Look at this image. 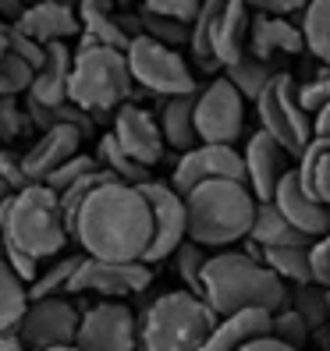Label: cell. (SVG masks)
Segmentation results:
<instances>
[{
    "label": "cell",
    "instance_id": "obj_1",
    "mask_svg": "<svg viewBox=\"0 0 330 351\" xmlns=\"http://www.w3.org/2000/svg\"><path fill=\"white\" fill-rule=\"evenodd\" d=\"M71 241H78L82 256L110 259V263H146L153 241L150 202L135 184L107 181L82 202L71 223Z\"/></svg>",
    "mask_w": 330,
    "mask_h": 351
},
{
    "label": "cell",
    "instance_id": "obj_2",
    "mask_svg": "<svg viewBox=\"0 0 330 351\" xmlns=\"http://www.w3.org/2000/svg\"><path fill=\"white\" fill-rule=\"evenodd\" d=\"M202 302L213 308L217 316L245 313V308H259V313H281L292 302L287 284L266 266L263 259L249 252L224 249L213 252L202 274Z\"/></svg>",
    "mask_w": 330,
    "mask_h": 351
},
{
    "label": "cell",
    "instance_id": "obj_3",
    "mask_svg": "<svg viewBox=\"0 0 330 351\" xmlns=\"http://www.w3.org/2000/svg\"><path fill=\"white\" fill-rule=\"evenodd\" d=\"M256 210H259V199L245 181H206L185 195L189 241L202 245L206 252L231 249L235 241L249 238Z\"/></svg>",
    "mask_w": 330,
    "mask_h": 351
},
{
    "label": "cell",
    "instance_id": "obj_4",
    "mask_svg": "<svg viewBox=\"0 0 330 351\" xmlns=\"http://www.w3.org/2000/svg\"><path fill=\"white\" fill-rule=\"evenodd\" d=\"M0 234H4L11 249L25 252L39 263L64 256L68 241H71L57 192L47 189V184H29V189L14 192L4 220H0Z\"/></svg>",
    "mask_w": 330,
    "mask_h": 351
},
{
    "label": "cell",
    "instance_id": "obj_5",
    "mask_svg": "<svg viewBox=\"0 0 330 351\" xmlns=\"http://www.w3.org/2000/svg\"><path fill=\"white\" fill-rule=\"evenodd\" d=\"M217 326V313L192 291H167L146 305L139 319L142 351H202Z\"/></svg>",
    "mask_w": 330,
    "mask_h": 351
},
{
    "label": "cell",
    "instance_id": "obj_6",
    "mask_svg": "<svg viewBox=\"0 0 330 351\" xmlns=\"http://www.w3.org/2000/svg\"><path fill=\"white\" fill-rule=\"evenodd\" d=\"M132 71L128 57L110 47H96L78 39V50L71 60V82H68V103H75L78 110L93 114H110L117 107H125L132 96Z\"/></svg>",
    "mask_w": 330,
    "mask_h": 351
},
{
    "label": "cell",
    "instance_id": "obj_7",
    "mask_svg": "<svg viewBox=\"0 0 330 351\" xmlns=\"http://www.w3.org/2000/svg\"><path fill=\"white\" fill-rule=\"evenodd\" d=\"M256 114H259L263 132L274 135L295 160L309 149V142L316 138L313 114L298 103V82L287 71H277L274 82L263 89V96L256 99Z\"/></svg>",
    "mask_w": 330,
    "mask_h": 351
},
{
    "label": "cell",
    "instance_id": "obj_8",
    "mask_svg": "<svg viewBox=\"0 0 330 351\" xmlns=\"http://www.w3.org/2000/svg\"><path fill=\"white\" fill-rule=\"evenodd\" d=\"M125 57H128L132 82H135V86H142L146 93L160 96V99L199 93L189 60H185L174 47H163V43H156V39L139 32V36H132Z\"/></svg>",
    "mask_w": 330,
    "mask_h": 351
},
{
    "label": "cell",
    "instance_id": "obj_9",
    "mask_svg": "<svg viewBox=\"0 0 330 351\" xmlns=\"http://www.w3.org/2000/svg\"><path fill=\"white\" fill-rule=\"evenodd\" d=\"M245 132V99L228 78H213L196 93V135L206 146H235Z\"/></svg>",
    "mask_w": 330,
    "mask_h": 351
},
{
    "label": "cell",
    "instance_id": "obj_10",
    "mask_svg": "<svg viewBox=\"0 0 330 351\" xmlns=\"http://www.w3.org/2000/svg\"><path fill=\"white\" fill-rule=\"evenodd\" d=\"M153 284V266L150 263H110V259H89L82 256L78 270L71 277L68 295H99L103 302H121V298H132L142 295L146 287Z\"/></svg>",
    "mask_w": 330,
    "mask_h": 351
},
{
    "label": "cell",
    "instance_id": "obj_11",
    "mask_svg": "<svg viewBox=\"0 0 330 351\" xmlns=\"http://www.w3.org/2000/svg\"><path fill=\"white\" fill-rule=\"evenodd\" d=\"M78 351H139V319L125 302H96L82 308Z\"/></svg>",
    "mask_w": 330,
    "mask_h": 351
},
{
    "label": "cell",
    "instance_id": "obj_12",
    "mask_svg": "<svg viewBox=\"0 0 330 351\" xmlns=\"http://www.w3.org/2000/svg\"><path fill=\"white\" fill-rule=\"evenodd\" d=\"M78 319H82V308L71 305L68 295L64 298H39V302H29L22 323L14 326V337L22 341L29 351L75 344Z\"/></svg>",
    "mask_w": 330,
    "mask_h": 351
},
{
    "label": "cell",
    "instance_id": "obj_13",
    "mask_svg": "<svg viewBox=\"0 0 330 351\" xmlns=\"http://www.w3.org/2000/svg\"><path fill=\"white\" fill-rule=\"evenodd\" d=\"M139 189L153 213V241L146 252V263L153 266V263L171 259L189 241V213H185V199L171 189V181H146Z\"/></svg>",
    "mask_w": 330,
    "mask_h": 351
},
{
    "label": "cell",
    "instance_id": "obj_14",
    "mask_svg": "<svg viewBox=\"0 0 330 351\" xmlns=\"http://www.w3.org/2000/svg\"><path fill=\"white\" fill-rule=\"evenodd\" d=\"M206 181H245V160L235 146H206L199 142L196 149L181 153L171 171V189L185 199L192 189Z\"/></svg>",
    "mask_w": 330,
    "mask_h": 351
},
{
    "label": "cell",
    "instance_id": "obj_15",
    "mask_svg": "<svg viewBox=\"0 0 330 351\" xmlns=\"http://www.w3.org/2000/svg\"><path fill=\"white\" fill-rule=\"evenodd\" d=\"M245 184L252 189V195L259 202H274V192H277V184L292 174V153H287L281 142L274 135H266L263 128L249 135V142H245Z\"/></svg>",
    "mask_w": 330,
    "mask_h": 351
},
{
    "label": "cell",
    "instance_id": "obj_16",
    "mask_svg": "<svg viewBox=\"0 0 330 351\" xmlns=\"http://www.w3.org/2000/svg\"><path fill=\"white\" fill-rule=\"evenodd\" d=\"M110 135L117 138V146L125 149L135 163L142 167H156L167 153V142H163V132L156 125V114H150L139 103H125V107L114 110V128Z\"/></svg>",
    "mask_w": 330,
    "mask_h": 351
},
{
    "label": "cell",
    "instance_id": "obj_17",
    "mask_svg": "<svg viewBox=\"0 0 330 351\" xmlns=\"http://www.w3.org/2000/svg\"><path fill=\"white\" fill-rule=\"evenodd\" d=\"M82 142H86V132L75 128V125H54V128H47L29 146V153L22 156V167H25L29 181L43 184L60 167V163H68L71 156L82 153Z\"/></svg>",
    "mask_w": 330,
    "mask_h": 351
},
{
    "label": "cell",
    "instance_id": "obj_18",
    "mask_svg": "<svg viewBox=\"0 0 330 351\" xmlns=\"http://www.w3.org/2000/svg\"><path fill=\"white\" fill-rule=\"evenodd\" d=\"M18 32H25L36 43H64L71 36H82L78 11L71 0H43V4H29L22 18L14 22Z\"/></svg>",
    "mask_w": 330,
    "mask_h": 351
},
{
    "label": "cell",
    "instance_id": "obj_19",
    "mask_svg": "<svg viewBox=\"0 0 330 351\" xmlns=\"http://www.w3.org/2000/svg\"><path fill=\"white\" fill-rule=\"evenodd\" d=\"M274 206L292 220V227H298V231L305 238H323L330 234V206H323L320 199H313L305 189H302V181L298 174L292 171L281 184H277V192H274Z\"/></svg>",
    "mask_w": 330,
    "mask_h": 351
},
{
    "label": "cell",
    "instance_id": "obj_20",
    "mask_svg": "<svg viewBox=\"0 0 330 351\" xmlns=\"http://www.w3.org/2000/svg\"><path fill=\"white\" fill-rule=\"evenodd\" d=\"M252 8L245 0H224L213 22V57L220 68H231L235 60L249 53V32H252Z\"/></svg>",
    "mask_w": 330,
    "mask_h": 351
},
{
    "label": "cell",
    "instance_id": "obj_21",
    "mask_svg": "<svg viewBox=\"0 0 330 351\" xmlns=\"http://www.w3.org/2000/svg\"><path fill=\"white\" fill-rule=\"evenodd\" d=\"M302 50H305V39L295 22L277 14H252L249 53H256L259 60H274V57H298Z\"/></svg>",
    "mask_w": 330,
    "mask_h": 351
},
{
    "label": "cell",
    "instance_id": "obj_22",
    "mask_svg": "<svg viewBox=\"0 0 330 351\" xmlns=\"http://www.w3.org/2000/svg\"><path fill=\"white\" fill-rule=\"evenodd\" d=\"M71 60H75V50H68V43H47V60L32 75V86L25 96L32 103H39V107H60V103H68Z\"/></svg>",
    "mask_w": 330,
    "mask_h": 351
},
{
    "label": "cell",
    "instance_id": "obj_23",
    "mask_svg": "<svg viewBox=\"0 0 330 351\" xmlns=\"http://www.w3.org/2000/svg\"><path fill=\"white\" fill-rule=\"evenodd\" d=\"M270 313L259 308H245V313H231V316H217L213 334L206 337L202 351H241L245 344H252L259 337H270Z\"/></svg>",
    "mask_w": 330,
    "mask_h": 351
},
{
    "label": "cell",
    "instance_id": "obj_24",
    "mask_svg": "<svg viewBox=\"0 0 330 351\" xmlns=\"http://www.w3.org/2000/svg\"><path fill=\"white\" fill-rule=\"evenodd\" d=\"M75 11H78V25H82V36H78V39L96 43V47L121 50V53L128 50L132 36H128L125 22L114 14V8L107 4V0H78Z\"/></svg>",
    "mask_w": 330,
    "mask_h": 351
},
{
    "label": "cell",
    "instance_id": "obj_25",
    "mask_svg": "<svg viewBox=\"0 0 330 351\" xmlns=\"http://www.w3.org/2000/svg\"><path fill=\"white\" fill-rule=\"evenodd\" d=\"M156 125L163 132V142L167 149L178 153H189L199 146V135H196V93L192 96H171L160 103V114H156Z\"/></svg>",
    "mask_w": 330,
    "mask_h": 351
},
{
    "label": "cell",
    "instance_id": "obj_26",
    "mask_svg": "<svg viewBox=\"0 0 330 351\" xmlns=\"http://www.w3.org/2000/svg\"><path fill=\"white\" fill-rule=\"evenodd\" d=\"M245 241L259 245V252L266 249H287V245H313V238H305L298 227H292V220H287L274 202H259L256 210V223Z\"/></svg>",
    "mask_w": 330,
    "mask_h": 351
},
{
    "label": "cell",
    "instance_id": "obj_27",
    "mask_svg": "<svg viewBox=\"0 0 330 351\" xmlns=\"http://www.w3.org/2000/svg\"><path fill=\"white\" fill-rule=\"evenodd\" d=\"M295 174L302 181V189L320 199L323 206H330V138H313L309 149L298 156Z\"/></svg>",
    "mask_w": 330,
    "mask_h": 351
},
{
    "label": "cell",
    "instance_id": "obj_28",
    "mask_svg": "<svg viewBox=\"0 0 330 351\" xmlns=\"http://www.w3.org/2000/svg\"><path fill=\"white\" fill-rule=\"evenodd\" d=\"M82 263V252L75 256H57V259H47L39 277L29 284V302H39V298H64L68 287H71V277Z\"/></svg>",
    "mask_w": 330,
    "mask_h": 351
},
{
    "label": "cell",
    "instance_id": "obj_29",
    "mask_svg": "<svg viewBox=\"0 0 330 351\" xmlns=\"http://www.w3.org/2000/svg\"><path fill=\"white\" fill-rule=\"evenodd\" d=\"M96 163H99V167L107 171L114 181H121V184H135V189H139V184L153 181V178H150V167L135 163L125 149L117 146V138H114L110 132L99 138V146H96Z\"/></svg>",
    "mask_w": 330,
    "mask_h": 351
},
{
    "label": "cell",
    "instance_id": "obj_30",
    "mask_svg": "<svg viewBox=\"0 0 330 351\" xmlns=\"http://www.w3.org/2000/svg\"><path fill=\"white\" fill-rule=\"evenodd\" d=\"M298 29H302V39H305V50L313 53L320 64L330 68V0H309Z\"/></svg>",
    "mask_w": 330,
    "mask_h": 351
},
{
    "label": "cell",
    "instance_id": "obj_31",
    "mask_svg": "<svg viewBox=\"0 0 330 351\" xmlns=\"http://www.w3.org/2000/svg\"><path fill=\"white\" fill-rule=\"evenodd\" d=\"M25 308H29V287L14 277V270L0 256V337L14 334V326L22 323Z\"/></svg>",
    "mask_w": 330,
    "mask_h": 351
},
{
    "label": "cell",
    "instance_id": "obj_32",
    "mask_svg": "<svg viewBox=\"0 0 330 351\" xmlns=\"http://www.w3.org/2000/svg\"><path fill=\"white\" fill-rule=\"evenodd\" d=\"M274 68H270V60H259L256 53H245L241 60H235L231 68H224V78L231 82V86L241 93V99H259L263 89L274 82Z\"/></svg>",
    "mask_w": 330,
    "mask_h": 351
},
{
    "label": "cell",
    "instance_id": "obj_33",
    "mask_svg": "<svg viewBox=\"0 0 330 351\" xmlns=\"http://www.w3.org/2000/svg\"><path fill=\"white\" fill-rule=\"evenodd\" d=\"M224 0H202V8L196 14V22L189 29V53L202 71H213L220 68L217 57H213V22H217V11H220Z\"/></svg>",
    "mask_w": 330,
    "mask_h": 351
},
{
    "label": "cell",
    "instance_id": "obj_34",
    "mask_svg": "<svg viewBox=\"0 0 330 351\" xmlns=\"http://www.w3.org/2000/svg\"><path fill=\"white\" fill-rule=\"evenodd\" d=\"M263 263L284 280V284H313V270H309V245H287V249H266Z\"/></svg>",
    "mask_w": 330,
    "mask_h": 351
},
{
    "label": "cell",
    "instance_id": "obj_35",
    "mask_svg": "<svg viewBox=\"0 0 330 351\" xmlns=\"http://www.w3.org/2000/svg\"><path fill=\"white\" fill-rule=\"evenodd\" d=\"M295 313L305 319L309 330H327V319H330V287H320V284H298L292 302Z\"/></svg>",
    "mask_w": 330,
    "mask_h": 351
},
{
    "label": "cell",
    "instance_id": "obj_36",
    "mask_svg": "<svg viewBox=\"0 0 330 351\" xmlns=\"http://www.w3.org/2000/svg\"><path fill=\"white\" fill-rule=\"evenodd\" d=\"M171 259L178 266V277L185 284V291H192V295L202 298V274H206V263H210L206 249H202V245H196V241H185Z\"/></svg>",
    "mask_w": 330,
    "mask_h": 351
},
{
    "label": "cell",
    "instance_id": "obj_37",
    "mask_svg": "<svg viewBox=\"0 0 330 351\" xmlns=\"http://www.w3.org/2000/svg\"><path fill=\"white\" fill-rule=\"evenodd\" d=\"M189 29H192L189 22H174V18H160V14H150V11L139 14V32L156 39L163 47H174V50L181 43H189Z\"/></svg>",
    "mask_w": 330,
    "mask_h": 351
},
{
    "label": "cell",
    "instance_id": "obj_38",
    "mask_svg": "<svg viewBox=\"0 0 330 351\" xmlns=\"http://www.w3.org/2000/svg\"><path fill=\"white\" fill-rule=\"evenodd\" d=\"M270 337H277L281 344H287V348L302 351V348L309 344V337H313V330H309V326H305V319L295 313L292 305H287V308H281V313H274Z\"/></svg>",
    "mask_w": 330,
    "mask_h": 351
},
{
    "label": "cell",
    "instance_id": "obj_39",
    "mask_svg": "<svg viewBox=\"0 0 330 351\" xmlns=\"http://www.w3.org/2000/svg\"><path fill=\"white\" fill-rule=\"evenodd\" d=\"M32 128L22 96H0V142H14Z\"/></svg>",
    "mask_w": 330,
    "mask_h": 351
},
{
    "label": "cell",
    "instance_id": "obj_40",
    "mask_svg": "<svg viewBox=\"0 0 330 351\" xmlns=\"http://www.w3.org/2000/svg\"><path fill=\"white\" fill-rule=\"evenodd\" d=\"M93 171H99V163H96V156H89V153H78V156H71L68 163H60V167L43 181L47 189H54L57 195L64 192V189H71L75 181H82V178H89Z\"/></svg>",
    "mask_w": 330,
    "mask_h": 351
},
{
    "label": "cell",
    "instance_id": "obj_41",
    "mask_svg": "<svg viewBox=\"0 0 330 351\" xmlns=\"http://www.w3.org/2000/svg\"><path fill=\"white\" fill-rule=\"evenodd\" d=\"M32 68L25 64L22 57L8 53L4 60H0V96H25L29 86H32Z\"/></svg>",
    "mask_w": 330,
    "mask_h": 351
},
{
    "label": "cell",
    "instance_id": "obj_42",
    "mask_svg": "<svg viewBox=\"0 0 330 351\" xmlns=\"http://www.w3.org/2000/svg\"><path fill=\"white\" fill-rule=\"evenodd\" d=\"M298 103H302L309 114H320L327 103H330V68L327 64L309 82H302V86H298Z\"/></svg>",
    "mask_w": 330,
    "mask_h": 351
},
{
    "label": "cell",
    "instance_id": "obj_43",
    "mask_svg": "<svg viewBox=\"0 0 330 351\" xmlns=\"http://www.w3.org/2000/svg\"><path fill=\"white\" fill-rule=\"evenodd\" d=\"M142 11L160 14V18H174V22H196V14L202 8V0H139Z\"/></svg>",
    "mask_w": 330,
    "mask_h": 351
},
{
    "label": "cell",
    "instance_id": "obj_44",
    "mask_svg": "<svg viewBox=\"0 0 330 351\" xmlns=\"http://www.w3.org/2000/svg\"><path fill=\"white\" fill-rule=\"evenodd\" d=\"M11 53L22 57L32 71H39V68H43V60H47V47L36 43V39H29L25 32H18L14 25H11Z\"/></svg>",
    "mask_w": 330,
    "mask_h": 351
},
{
    "label": "cell",
    "instance_id": "obj_45",
    "mask_svg": "<svg viewBox=\"0 0 330 351\" xmlns=\"http://www.w3.org/2000/svg\"><path fill=\"white\" fill-rule=\"evenodd\" d=\"M309 270H313V284L330 287V234L309 245Z\"/></svg>",
    "mask_w": 330,
    "mask_h": 351
},
{
    "label": "cell",
    "instance_id": "obj_46",
    "mask_svg": "<svg viewBox=\"0 0 330 351\" xmlns=\"http://www.w3.org/2000/svg\"><path fill=\"white\" fill-rule=\"evenodd\" d=\"M0 256H4V263L11 266V270H14V277L22 280L25 287H29V284L39 277V270H43V263H39V259H32V256H25V252L11 249L8 241H4V249H0Z\"/></svg>",
    "mask_w": 330,
    "mask_h": 351
},
{
    "label": "cell",
    "instance_id": "obj_47",
    "mask_svg": "<svg viewBox=\"0 0 330 351\" xmlns=\"http://www.w3.org/2000/svg\"><path fill=\"white\" fill-rule=\"evenodd\" d=\"M0 178H4L14 192H22V189H29V174H25V167H22V156H14V153H8V149H0Z\"/></svg>",
    "mask_w": 330,
    "mask_h": 351
},
{
    "label": "cell",
    "instance_id": "obj_48",
    "mask_svg": "<svg viewBox=\"0 0 330 351\" xmlns=\"http://www.w3.org/2000/svg\"><path fill=\"white\" fill-rule=\"evenodd\" d=\"M256 14H277V18H287L295 11H305L309 0H245Z\"/></svg>",
    "mask_w": 330,
    "mask_h": 351
},
{
    "label": "cell",
    "instance_id": "obj_49",
    "mask_svg": "<svg viewBox=\"0 0 330 351\" xmlns=\"http://www.w3.org/2000/svg\"><path fill=\"white\" fill-rule=\"evenodd\" d=\"M22 11H25V4H22V0H0V22L14 25L18 18H22Z\"/></svg>",
    "mask_w": 330,
    "mask_h": 351
},
{
    "label": "cell",
    "instance_id": "obj_50",
    "mask_svg": "<svg viewBox=\"0 0 330 351\" xmlns=\"http://www.w3.org/2000/svg\"><path fill=\"white\" fill-rule=\"evenodd\" d=\"M241 351H295V348L281 344L277 337H259V341H252V344H245Z\"/></svg>",
    "mask_w": 330,
    "mask_h": 351
},
{
    "label": "cell",
    "instance_id": "obj_51",
    "mask_svg": "<svg viewBox=\"0 0 330 351\" xmlns=\"http://www.w3.org/2000/svg\"><path fill=\"white\" fill-rule=\"evenodd\" d=\"M313 132H316V138H330V103L320 114H313Z\"/></svg>",
    "mask_w": 330,
    "mask_h": 351
},
{
    "label": "cell",
    "instance_id": "obj_52",
    "mask_svg": "<svg viewBox=\"0 0 330 351\" xmlns=\"http://www.w3.org/2000/svg\"><path fill=\"white\" fill-rule=\"evenodd\" d=\"M11 199H14V189L0 178V220H4V213H8V206H11Z\"/></svg>",
    "mask_w": 330,
    "mask_h": 351
},
{
    "label": "cell",
    "instance_id": "obj_53",
    "mask_svg": "<svg viewBox=\"0 0 330 351\" xmlns=\"http://www.w3.org/2000/svg\"><path fill=\"white\" fill-rule=\"evenodd\" d=\"M8 53H11V25L0 22V60H4Z\"/></svg>",
    "mask_w": 330,
    "mask_h": 351
},
{
    "label": "cell",
    "instance_id": "obj_54",
    "mask_svg": "<svg viewBox=\"0 0 330 351\" xmlns=\"http://www.w3.org/2000/svg\"><path fill=\"white\" fill-rule=\"evenodd\" d=\"M0 351H29V348L18 341L14 334H8V337H0Z\"/></svg>",
    "mask_w": 330,
    "mask_h": 351
},
{
    "label": "cell",
    "instance_id": "obj_55",
    "mask_svg": "<svg viewBox=\"0 0 330 351\" xmlns=\"http://www.w3.org/2000/svg\"><path fill=\"white\" fill-rule=\"evenodd\" d=\"M43 351H78V344H57V348H43Z\"/></svg>",
    "mask_w": 330,
    "mask_h": 351
},
{
    "label": "cell",
    "instance_id": "obj_56",
    "mask_svg": "<svg viewBox=\"0 0 330 351\" xmlns=\"http://www.w3.org/2000/svg\"><path fill=\"white\" fill-rule=\"evenodd\" d=\"M22 4H25V8H29V4H43V0H22Z\"/></svg>",
    "mask_w": 330,
    "mask_h": 351
},
{
    "label": "cell",
    "instance_id": "obj_57",
    "mask_svg": "<svg viewBox=\"0 0 330 351\" xmlns=\"http://www.w3.org/2000/svg\"><path fill=\"white\" fill-rule=\"evenodd\" d=\"M327 337H330V319H327Z\"/></svg>",
    "mask_w": 330,
    "mask_h": 351
}]
</instances>
